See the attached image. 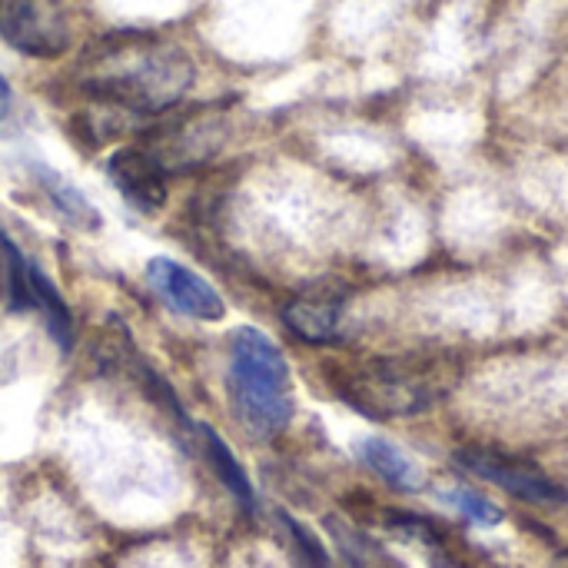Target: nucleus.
<instances>
[{
    "label": "nucleus",
    "mask_w": 568,
    "mask_h": 568,
    "mask_svg": "<svg viewBox=\"0 0 568 568\" xmlns=\"http://www.w3.org/2000/svg\"><path fill=\"white\" fill-rule=\"evenodd\" d=\"M276 519H280V526H283V532H286L290 546L296 549V556H300L303 568H329V556H326V549L320 546V539H316L306 526H300V523H296L293 516H286V513H280Z\"/></svg>",
    "instance_id": "nucleus-14"
},
{
    "label": "nucleus",
    "mask_w": 568,
    "mask_h": 568,
    "mask_svg": "<svg viewBox=\"0 0 568 568\" xmlns=\"http://www.w3.org/2000/svg\"><path fill=\"white\" fill-rule=\"evenodd\" d=\"M283 323L310 346H329L339 339L343 300L336 296H296L283 306Z\"/></svg>",
    "instance_id": "nucleus-8"
},
{
    "label": "nucleus",
    "mask_w": 568,
    "mask_h": 568,
    "mask_svg": "<svg viewBox=\"0 0 568 568\" xmlns=\"http://www.w3.org/2000/svg\"><path fill=\"white\" fill-rule=\"evenodd\" d=\"M356 456H359L363 466H369L386 486L403 489V493H419V489H423V473H419V466H416L399 446H393L389 439L366 436V439L356 446Z\"/></svg>",
    "instance_id": "nucleus-10"
},
{
    "label": "nucleus",
    "mask_w": 568,
    "mask_h": 568,
    "mask_svg": "<svg viewBox=\"0 0 568 568\" xmlns=\"http://www.w3.org/2000/svg\"><path fill=\"white\" fill-rule=\"evenodd\" d=\"M0 40L33 60H57L73 43L67 0H0Z\"/></svg>",
    "instance_id": "nucleus-4"
},
{
    "label": "nucleus",
    "mask_w": 568,
    "mask_h": 568,
    "mask_svg": "<svg viewBox=\"0 0 568 568\" xmlns=\"http://www.w3.org/2000/svg\"><path fill=\"white\" fill-rule=\"evenodd\" d=\"M196 80L193 57L156 33H113L97 40L77 63V87L93 103L123 116H160Z\"/></svg>",
    "instance_id": "nucleus-1"
},
{
    "label": "nucleus",
    "mask_w": 568,
    "mask_h": 568,
    "mask_svg": "<svg viewBox=\"0 0 568 568\" xmlns=\"http://www.w3.org/2000/svg\"><path fill=\"white\" fill-rule=\"evenodd\" d=\"M106 176L116 186V193L136 210V213H160L166 206V166L150 146H120L106 156Z\"/></svg>",
    "instance_id": "nucleus-7"
},
{
    "label": "nucleus",
    "mask_w": 568,
    "mask_h": 568,
    "mask_svg": "<svg viewBox=\"0 0 568 568\" xmlns=\"http://www.w3.org/2000/svg\"><path fill=\"white\" fill-rule=\"evenodd\" d=\"M443 499H446L456 513H463L469 523H476V526H499V523H503V509L493 506L486 496H479V493L469 489V486H456V489L443 493Z\"/></svg>",
    "instance_id": "nucleus-13"
},
{
    "label": "nucleus",
    "mask_w": 568,
    "mask_h": 568,
    "mask_svg": "<svg viewBox=\"0 0 568 568\" xmlns=\"http://www.w3.org/2000/svg\"><path fill=\"white\" fill-rule=\"evenodd\" d=\"M459 466H466L473 476L499 486L503 493L532 503V506H566L568 493L536 463H526L519 456L499 453V449H459Z\"/></svg>",
    "instance_id": "nucleus-5"
},
{
    "label": "nucleus",
    "mask_w": 568,
    "mask_h": 568,
    "mask_svg": "<svg viewBox=\"0 0 568 568\" xmlns=\"http://www.w3.org/2000/svg\"><path fill=\"white\" fill-rule=\"evenodd\" d=\"M30 176H33L37 190L47 196V203L53 206V213L63 216L73 230H83V233L100 230V210L63 173H57L47 163H30Z\"/></svg>",
    "instance_id": "nucleus-9"
},
{
    "label": "nucleus",
    "mask_w": 568,
    "mask_h": 568,
    "mask_svg": "<svg viewBox=\"0 0 568 568\" xmlns=\"http://www.w3.org/2000/svg\"><path fill=\"white\" fill-rule=\"evenodd\" d=\"M226 393L233 416L253 439H276L293 423V376L280 346L256 326H240L230 336Z\"/></svg>",
    "instance_id": "nucleus-2"
},
{
    "label": "nucleus",
    "mask_w": 568,
    "mask_h": 568,
    "mask_svg": "<svg viewBox=\"0 0 568 568\" xmlns=\"http://www.w3.org/2000/svg\"><path fill=\"white\" fill-rule=\"evenodd\" d=\"M449 383L453 379L439 359L419 356H379L329 369L336 396L369 419L419 416L443 399Z\"/></svg>",
    "instance_id": "nucleus-3"
},
{
    "label": "nucleus",
    "mask_w": 568,
    "mask_h": 568,
    "mask_svg": "<svg viewBox=\"0 0 568 568\" xmlns=\"http://www.w3.org/2000/svg\"><path fill=\"white\" fill-rule=\"evenodd\" d=\"M146 283L153 296L180 316L200 323H220L226 316V300L213 290V283L170 256H153L146 263Z\"/></svg>",
    "instance_id": "nucleus-6"
},
{
    "label": "nucleus",
    "mask_w": 568,
    "mask_h": 568,
    "mask_svg": "<svg viewBox=\"0 0 568 568\" xmlns=\"http://www.w3.org/2000/svg\"><path fill=\"white\" fill-rule=\"evenodd\" d=\"M196 436H200L203 453H206V459H210L213 473L220 476V483L233 493V499H236L243 509H253V486H250V479H246V473H243L240 459L233 456V449H230V446H226L213 429H206V426H196Z\"/></svg>",
    "instance_id": "nucleus-12"
},
{
    "label": "nucleus",
    "mask_w": 568,
    "mask_h": 568,
    "mask_svg": "<svg viewBox=\"0 0 568 568\" xmlns=\"http://www.w3.org/2000/svg\"><path fill=\"white\" fill-rule=\"evenodd\" d=\"M10 113H13V87H10V80L0 73V123H7Z\"/></svg>",
    "instance_id": "nucleus-15"
},
{
    "label": "nucleus",
    "mask_w": 568,
    "mask_h": 568,
    "mask_svg": "<svg viewBox=\"0 0 568 568\" xmlns=\"http://www.w3.org/2000/svg\"><path fill=\"white\" fill-rule=\"evenodd\" d=\"M27 280H30V303L43 313L50 339L60 346V353H70L77 333H73V316H70L63 293L47 280V273L37 263H27Z\"/></svg>",
    "instance_id": "nucleus-11"
}]
</instances>
